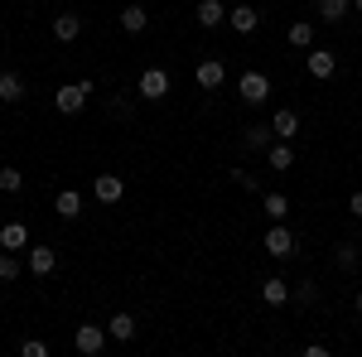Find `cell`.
Segmentation results:
<instances>
[{
	"label": "cell",
	"instance_id": "1",
	"mask_svg": "<svg viewBox=\"0 0 362 357\" xmlns=\"http://www.w3.org/2000/svg\"><path fill=\"white\" fill-rule=\"evenodd\" d=\"M87 97H92V83H63L54 92V111H63V116H78V111L87 107Z\"/></svg>",
	"mask_w": 362,
	"mask_h": 357
},
{
	"label": "cell",
	"instance_id": "2",
	"mask_svg": "<svg viewBox=\"0 0 362 357\" xmlns=\"http://www.w3.org/2000/svg\"><path fill=\"white\" fill-rule=\"evenodd\" d=\"M237 92H242V102H247V107H261V102L271 97V78H266V73H256V68H247V73L237 78Z\"/></svg>",
	"mask_w": 362,
	"mask_h": 357
},
{
	"label": "cell",
	"instance_id": "3",
	"mask_svg": "<svg viewBox=\"0 0 362 357\" xmlns=\"http://www.w3.org/2000/svg\"><path fill=\"white\" fill-rule=\"evenodd\" d=\"M295 251H300L295 232H290L285 222H271V232H266V256H276V261H290Z\"/></svg>",
	"mask_w": 362,
	"mask_h": 357
},
{
	"label": "cell",
	"instance_id": "4",
	"mask_svg": "<svg viewBox=\"0 0 362 357\" xmlns=\"http://www.w3.org/2000/svg\"><path fill=\"white\" fill-rule=\"evenodd\" d=\"M73 348L83 357H97L102 348H107V324H78V333H73Z\"/></svg>",
	"mask_w": 362,
	"mask_h": 357
},
{
	"label": "cell",
	"instance_id": "5",
	"mask_svg": "<svg viewBox=\"0 0 362 357\" xmlns=\"http://www.w3.org/2000/svg\"><path fill=\"white\" fill-rule=\"evenodd\" d=\"M136 92H140V102H160V97H169V73L165 68H145L140 83H136Z\"/></svg>",
	"mask_w": 362,
	"mask_h": 357
},
{
	"label": "cell",
	"instance_id": "6",
	"mask_svg": "<svg viewBox=\"0 0 362 357\" xmlns=\"http://www.w3.org/2000/svg\"><path fill=\"white\" fill-rule=\"evenodd\" d=\"M305 68H309V78L329 83V78L338 73V54H334V49H309V54H305Z\"/></svg>",
	"mask_w": 362,
	"mask_h": 357
},
{
	"label": "cell",
	"instance_id": "7",
	"mask_svg": "<svg viewBox=\"0 0 362 357\" xmlns=\"http://www.w3.org/2000/svg\"><path fill=\"white\" fill-rule=\"evenodd\" d=\"M194 83L203 87V92H218V87L227 83V68H223V58H203L194 68Z\"/></svg>",
	"mask_w": 362,
	"mask_h": 357
},
{
	"label": "cell",
	"instance_id": "8",
	"mask_svg": "<svg viewBox=\"0 0 362 357\" xmlns=\"http://www.w3.org/2000/svg\"><path fill=\"white\" fill-rule=\"evenodd\" d=\"M121 193H126L121 174H97V179H92V198H97V203H121Z\"/></svg>",
	"mask_w": 362,
	"mask_h": 357
},
{
	"label": "cell",
	"instance_id": "9",
	"mask_svg": "<svg viewBox=\"0 0 362 357\" xmlns=\"http://www.w3.org/2000/svg\"><path fill=\"white\" fill-rule=\"evenodd\" d=\"M227 25L237 29V34H256V25H261V15H256V10H251L247 0H237V5H232V10H227Z\"/></svg>",
	"mask_w": 362,
	"mask_h": 357
},
{
	"label": "cell",
	"instance_id": "10",
	"mask_svg": "<svg viewBox=\"0 0 362 357\" xmlns=\"http://www.w3.org/2000/svg\"><path fill=\"white\" fill-rule=\"evenodd\" d=\"M29 271L39 275V280H49L58 271V251L54 247H29Z\"/></svg>",
	"mask_w": 362,
	"mask_h": 357
},
{
	"label": "cell",
	"instance_id": "11",
	"mask_svg": "<svg viewBox=\"0 0 362 357\" xmlns=\"http://www.w3.org/2000/svg\"><path fill=\"white\" fill-rule=\"evenodd\" d=\"M116 25L126 29V34H145V29H150V10H145V5H126V10L116 15Z\"/></svg>",
	"mask_w": 362,
	"mask_h": 357
},
{
	"label": "cell",
	"instance_id": "12",
	"mask_svg": "<svg viewBox=\"0 0 362 357\" xmlns=\"http://www.w3.org/2000/svg\"><path fill=\"white\" fill-rule=\"evenodd\" d=\"M271 131H276V140H295V136H300V111L280 107L276 116H271Z\"/></svg>",
	"mask_w": 362,
	"mask_h": 357
},
{
	"label": "cell",
	"instance_id": "13",
	"mask_svg": "<svg viewBox=\"0 0 362 357\" xmlns=\"http://www.w3.org/2000/svg\"><path fill=\"white\" fill-rule=\"evenodd\" d=\"M136 329H140V324L131 319V314H126V309L107 319V338H112V343H131V338H136Z\"/></svg>",
	"mask_w": 362,
	"mask_h": 357
},
{
	"label": "cell",
	"instance_id": "14",
	"mask_svg": "<svg viewBox=\"0 0 362 357\" xmlns=\"http://www.w3.org/2000/svg\"><path fill=\"white\" fill-rule=\"evenodd\" d=\"M54 213H58V218H63V222L83 218V193H78V189H63V193H58V198H54Z\"/></svg>",
	"mask_w": 362,
	"mask_h": 357
},
{
	"label": "cell",
	"instance_id": "15",
	"mask_svg": "<svg viewBox=\"0 0 362 357\" xmlns=\"http://www.w3.org/2000/svg\"><path fill=\"white\" fill-rule=\"evenodd\" d=\"M203 29H218V25H227V5L223 0H198V15H194Z\"/></svg>",
	"mask_w": 362,
	"mask_h": 357
},
{
	"label": "cell",
	"instance_id": "16",
	"mask_svg": "<svg viewBox=\"0 0 362 357\" xmlns=\"http://www.w3.org/2000/svg\"><path fill=\"white\" fill-rule=\"evenodd\" d=\"M78 34H83V20H78L73 10H63V15H54V39H58V44H73Z\"/></svg>",
	"mask_w": 362,
	"mask_h": 357
},
{
	"label": "cell",
	"instance_id": "17",
	"mask_svg": "<svg viewBox=\"0 0 362 357\" xmlns=\"http://www.w3.org/2000/svg\"><path fill=\"white\" fill-rule=\"evenodd\" d=\"M290 295H295V290H290V285H285L280 275H271V280H261V300L271 304V309H280V304H290Z\"/></svg>",
	"mask_w": 362,
	"mask_h": 357
},
{
	"label": "cell",
	"instance_id": "18",
	"mask_svg": "<svg viewBox=\"0 0 362 357\" xmlns=\"http://www.w3.org/2000/svg\"><path fill=\"white\" fill-rule=\"evenodd\" d=\"M242 145H247V150H271V145H276L271 121H266V126H247V131H242Z\"/></svg>",
	"mask_w": 362,
	"mask_h": 357
},
{
	"label": "cell",
	"instance_id": "19",
	"mask_svg": "<svg viewBox=\"0 0 362 357\" xmlns=\"http://www.w3.org/2000/svg\"><path fill=\"white\" fill-rule=\"evenodd\" d=\"M266 165L276 169V174H285V169H295V150H290V140H276V145L266 150Z\"/></svg>",
	"mask_w": 362,
	"mask_h": 357
},
{
	"label": "cell",
	"instance_id": "20",
	"mask_svg": "<svg viewBox=\"0 0 362 357\" xmlns=\"http://www.w3.org/2000/svg\"><path fill=\"white\" fill-rule=\"evenodd\" d=\"M334 266H338V271H358V266H362V247H358V242H338V247H334Z\"/></svg>",
	"mask_w": 362,
	"mask_h": 357
},
{
	"label": "cell",
	"instance_id": "21",
	"mask_svg": "<svg viewBox=\"0 0 362 357\" xmlns=\"http://www.w3.org/2000/svg\"><path fill=\"white\" fill-rule=\"evenodd\" d=\"M0 247H5V251L29 247V227H25V222H5V227H0Z\"/></svg>",
	"mask_w": 362,
	"mask_h": 357
},
{
	"label": "cell",
	"instance_id": "22",
	"mask_svg": "<svg viewBox=\"0 0 362 357\" xmlns=\"http://www.w3.org/2000/svg\"><path fill=\"white\" fill-rule=\"evenodd\" d=\"M0 102H25V78L20 73H0Z\"/></svg>",
	"mask_w": 362,
	"mask_h": 357
},
{
	"label": "cell",
	"instance_id": "23",
	"mask_svg": "<svg viewBox=\"0 0 362 357\" xmlns=\"http://www.w3.org/2000/svg\"><path fill=\"white\" fill-rule=\"evenodd\" d=\"M261 213L271 222H285L290 218V198H285V193H266V198H261Z\"/></svg>",
	"mask_w": 362,
	"mask_h": 357
},
{
	"label": "cell",
	"instance_id": "24",
	"mask_svg": "<svg viewBox=\"0 0 362 357\" xmlns=\"http://www.w3.org/2000/svg\"><path fill=\"white\" fill-rule=\"evenodd\" d=\"M285 39H290L295 49H314V25H309V20H295V25L285 29Z\"/></svg>",
	"mask_w": 362,
	"mask_h": 357
},
{
	"label": "cell",
	"instance_id": "25",
	"mask_svg": "<svg viewBox=\"0 0 362 357\" xmlns=\"http://www.w3.org/2000/svg\"><path fill=\"white\" fill-rule=\"evenodd\" d=\"M348 10H353V0H319V15H324V25H338V20H348Z\"/></svg>",
	"mask_w": 362,
	"mask_h": 357
},
{
	"label": "cell",
	"instance_id": "26",
	"mask_svg": "<svg viewBox=\"0 0 362 357\" xmlns=\"http://www.w3.org/2000/svg\"><path fill=\"white\" fill-rule=\"evenodd\" d=\"M0 280H5V285L20 280V256H15V251H0Z\"/></svg>",
	"mask_w": 362,
	"mask_h": 357
},
{
	"label": "cell",
	"instance_id": "27",
	"mask_svg": "<svg viewBox=\"0 0 362 357\" xmlns=\"http://www.w3.org/2000/svg\"><path fill=\"white\" fill-rule=\"evenodd\" d=\"M20 189H25V174H20L15 165L0 169V193H20Z\"/></svg>",
	"mask_w": 362,
	"mask_h": 357
},
{
	"label": "cell",
	"instance_id": "28",
	"mask_svg": "<svg viewBox=\"0 0 362 357\" xmlns=\"http://www.w3.org/2000/svg\"><path fill=\"white\" fill-rule=\"evenodd\" d=\"M232 184H237V189H247V193H256V189H261L251 169H232Z\"/></svg>",
	"mask_w": 362,
	"mask_h": 357
},
{
	"label": "cell",
	"instance_id": "29",
	"mask_svg": "<svg viewBox=\"0 0 362 357\" xmlns=\"http://www.w3.org/2000/svg\"><path fill=\"white\" fill-rule=\"evenodd\" d=\"M290 300H300V304H314V300H319V290H314V280H300V290H295Z\"/></svg>",
	"mask_w": 362,
	"mask_h": 357
},
{
	"label": "cell",
	"instance_id": "30",
	"mask_svg": "<svg viewBox=\"0 0 362 357\" xmlns=\"http://www.w3.org/2000/svg\"><path fill=\"white\" fill-rule=\"evenodd\" d=\"M20 353H25V357H49V343H39V338H25V343H20Z\"/></svg>",
	"mask_w": 362,
	"mask_h": 357
},
{
	"label": "cell",
	"instance_id": "31",
	"mask_svg": "<svg viewBox=\"0 0 362 357\" xmlns=\"http://www.w3.org/2000/svg\"><path fill=\"white\" fill-rule=\"evenodd\" d=\"M136 102H126V97H112V116H131Z\"/></svg>",
	"mask_w": 362,
	"mask_h": 357
},
{
	"label": "cell",
	"instance_id": "32",
	"mask_svg": "<svg viewBox=\"0 0 362 357\" xmlns=\"http://www.w3.org/2000/svg\"><path fill=\"white\" fill-rule=\"evenodd\" d=\"M348 213H353V218H362V189L348 193Z\"/></svg>",
	"mask_w": 362,
	"mask_h": 357
},
{
	"label": "cell",
	"instance_id": "33",
	"mask_svg": "<svg viewBox=\"0 0 362 357\" xmlns=\"http://www.w3.org/2000/svg\"><path fill=\"white\" fill-rule=\"evenodd\" d=\"M353 10H358V15H362V0H353Z\"/></svg>",
	"mask_w": 362,
	"mask_h": 357
},
{
	"label": "cell",
	"instance_id": "34",
	"mask_svg": "<svg viewBox=\"0 0 362 357\" xmlns=\"http://www.w3.org/2000/svg\"><path fill=\"white\" fill-rule=\"evenodd\" d=\"M358 314H362V290H358Z\"/></svg>",
	"mask_w": 362,
	"mask_h": 357
}]
</instances>
